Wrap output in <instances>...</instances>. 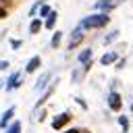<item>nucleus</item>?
Listing matches in <instances>:
<instances>
[{"label":"nucleus","instance_id":"nucleus-1","mask_svg":"<svg viewBox=\"0 0 133 133\" xmlns=\"http://www.w3.org/2000/svg\"><path fill=\"white\" fill-rule=\"evenodd\" d=\"M110 23V17H108V12H102V10H98V12H91V15H87L81 23H79V27L81 29H102V27H106Z\"/></svg>","mask_w":133,"mask_h":133},{"label":"nucleus","instance_id":"nucleus-2","mask_svg":"<svg viewBox=\"0 0 133 133\" xmlns=\"http://www.w3.org/2000/svg\"><path fill=\"white\" fill-rule=\"evenodd\" d=\"M106 102H108V108L112 112H121V108H123V96L118 91H110L108 98H106Z\"/></svg>","mask_w":133,"mask_h":133},{"label":"nucleus","instance_id":"nucleus-3","mask_svg":"<svg viewBox=\"0 0 133 133\" xmlns=\"http://www.w3.org/2000/svg\"><path fill=\"white\" fill-rule=\"evenodd\" d=\"M69 123H71V112H60V114H56V116L52 118V129L60 131V129L66 127Z\"/></svg>","mask_w":133,"mask_h":133},{"label":"nucleus","instance_id":"nucleus-4","mask_svg":"<svg viewBox=\"0 0 133 133\" xmlns=\"http://www.w3.org/2000/svg\"><path fill=\"white\" fill-rule=\"evenodd\" d=\"M81 42H83V29L77 25V27L73 29V33H71V39H69V48L73 50V48H77Z\"/></svg>","mask_w":133,"mask_h":133},{"label":"nucleus","instance_id":"nucleus-5","mask_svg":"<svg viewBox=\"0 0 133 133\" xmlns=\"http://www.w3.org/2000/svg\"><path fill=\"white\" fill-rule=\"evenodd\" d=\"M19 77H21V73H19V71H15V73H12V75L6 79V91H10V89H17V87L23 83V81H19Z\"/></svg>","mask_w":133,"mask_h":133},{"label":"nucleus","instance_id":"nucleus-6","mask_svg":"<svg viewBox=\"0 0 133 133\" xmlns=\"http://www.w3.org/2000/svg\"><path fill=\"white\" fill-rule=\"evenodd\" d=\"M39 66H42V58H39V56H31V58L27 60L25 73H35V71H37Z\"/></svg>","mask_w":133,"mask_h":133},{"label":"nucleus","instance_id":"nucleus-7","mask_svg":"<svg viewBox=\"0 0 133 133\" xmlns=\"http://www.w3.org/2000/svg\"><path fill=\"white\" fill-rule=\"evenodd\" d=\"M39 31H42V19L39 17H31V21H29V33L37 35Z\"/></svg>","mask_w":133,"mask_h":133},{"label":"nucleus","instance_id":"nucleus-8","mask_svg":"<svg viewBox=\"0 0 133 133\" xmlns=\"http://www.w3.org/2000/svg\"><path fill=\"white\" fill-rule=\"evenodd\" d=\"M56 19H58V12H56V10H52V12L46 17V21H42V27H46V29H54Z\"/></svg>","mask_w":133,"mask_h":133},{"label":"nucleus","instance_id":"nucleus-9","mask_svg":"<svg viewBox=\"0 0 133 133\" xmlns=\"http://www.w3.org/2000/svg\"><path fill=\"white\" fill-rule=\"evenodd\" d=\"M116 58H118V54H116V52H106V54L100 58V64H102V66H108V64L116 62Z\"/></svg>","mask_w":133,"mask_h":133},{"label":"nucleus","instance_id":"nucleus-10","mask_svg":"<svg viewBox=\"0 0 133 133\" xmlns=\"http://www.w3.org/2000/svg\"><path fill=\"white\" fill-rule=\"evenodd\" d=\"M12 114H15V106H10V108H8V110L2 114V118H0V129H4V127H6V125L12 121Z\"/></svg>","mask_w":133,"mask_h":133},{"label":"nucleus","instance_id":"nucleus-11","mask_svg":"<svg viewBox=\"0 0 133 133\" xmlns=\"http://www.w3.org/2000/svg\"><path fill=\"white\" fill-rule=\"evenodd\" d=\"M77 60L83 64V62H87V60H91V48H85V50H81L79 52V56H77Z\"/></svg>","mask_w":133,"mask_h":133},{"label":"nucleus","instance_id":"nucleus-12","mask_svg":"<svg viewBox=\"0 0 133 133\" xmlns=\"http://www.w3.org/2000/svg\"><path fill=\"white\" fill-rule=\"evenodd\" d=\"M118 35H121V31H118V29H112L110 33H106V37H104V46H108V44H112V42H114V39H116Z\"/></svg>","mask_w":133,"mask_h":133},{"label":"nucleus","instance_id":"nucleus-13","mask_svg":"<svg viewBox=\"0 0 133 133\" xmlns=\"http://www.w3.org/2000/svg\"><path fill=\"white\" fill-rule=\"evenodd\" d=\"M48 79H50V73H44V75H42V79H37V83H35V91L44 89V87L48 85Z\"/></svg>","mask_w":133,"mask_h":133},{"label":"nucleus","instance_id":"nucleus-14","mask_svg":"<svg viewBox=\"0 0 133 133\" xmlns=\"http://www.w3.org/2000/svg\"><path fill=\"white\" fill-rule=\"evenodd\" d=\"M60 42H62V31H54V35H52V39H50V46H52V48H58Z\"/></svg>","mask_w":133,"mask_h":133},{"label":"nucleus","instance_id":"nucleus-15","mask_svg":"<svg viewBox=\"0 0 133 133\" xmlns=\"http://www.w3.org/2000/svg\"><path fill=\"white\" fill-rule=\"evenodd\" d=\"M4 129H6L4 133H21V123H19V121H12V123H10L8 127H4Z\"/></svg>","mask_w":133,"mask_h":133},{"label":"nucleus","instance_id":"nucleus-16","mask_svg":"<svg viewBox=\"0 0 133 133\" xmlns=\"http://www.w3.org/2000/svg\"><path fill=\"white\" fill-rule=\"evenodd\" d=\"M37 10H39V19H46V17H48V15H50V12H52V6H50V4H46V2H44V4H42V6H39V8H37Z\"/></svg>","mask_w":133,"mask_h":133},{"label":"nucleus","instance_id":"nucleus-17","mask_svg":"<svg viewBox=\"0 0 133 133\" xmlns=\"http://www.w3.org/2000/svg\"><path fill=\"white\" fill-rule=\"evenodd\" d=\"M52 91H54V85H50V87L46 89V94H44V96H42V98L37 100V104H35V108H39V104H44V102H46V100L50 98V94H52Z\"/></svg>","mask_w":133,"mask_h":133},{"label":"nucleus","instance_id":"nucleus-18","mask_svg":"<svg viewBox=\"0 0 133 133\" xmlns=\"http://www.w3.org/2000/svg\"><path fill=\"white\" fill-rule=\"evenodd\" d=\"M118 125L123 127V131H129V118H127V116L121 114V116H118Z\"/></svg>","mask_w":133,"mask_h":133},{"label":"nucleus","instance_id":"nucleus-19","mask_svg":"<svg viewBox=\"0 0 133 133\" xmlns=\"http://www.w3.org/2000/svg\"><path fill=\"white\" fill-rule=\"evenodd\" d=\"M44 2H46V0H37V2H35L33 6H31V10H29V17H35V15H37V8H39V6L44 4Z\"/></svg>","mask_w":133,"mask_h":133},{"label":"nucleus","instance_id":"nucleus-20","mask_svg":"<svg viewBox=\"0 0 133 133\" xmlns=\"http://www.w3.org/2000/svg\"><path fill=\"white\" fill-rule=\"evenodd\" d=\"M21 46H23V39H10V48L12 50H19Z\"/></svg>","mask_w":133,"mask_h":133},{"label":"nucleus","instance_id":"nucleus-21","mask_svg":"<svg viewBox=\"0 0 133 133\" xmlns=\"http://www.w3.org/2000/svg\"><path fill=\"white\" fill-rule=\"evenodd\" d=\"M6 17H8V10H6V8L0 4V19H6Z\"/></svg>","mask_w":133,"mask_h":133},{"label":"nucleus","instance_id":"nucleus-22","mask_svg":"<svg viewBox=\"0 0 133 133\" xmlns=\"http://www.w3.org/2000/svg\"><path fill=\"white\" fill-rule=\"evenodd\" d=\"M116 69H123L125 66V58H116V64H114Z\"/></svg>","mask_w":133,"mask_h":133},{"label":"nucleus","instance_id":"nucleus-23","mask_svg":"<svg viewBox=\"0 0 133 133\" xmlns=\"http://www.w3.org/2000/svg\"><path fill=\"white\" fill-rule=\"evenodd\" d=\"M8 64H10L8 60H0V71H4V69H8Z\"/></svg>","mask_w":133,"mask_h":133},{"label":"nucleus","instance_id":"nucleus-24","mask_svg":"<svg viewBox=\"0 0 133 133\" xmlns=\"http://www.w3.org/2000/svg\"><path fill=\"white\" fill-rule=\"evenodd\" d=\"M64 133H79V129H69V131H64Z\"/></svg>","mask_w":133,"mask_h":133},{"label":"nucleus","instance_id":"nucleus-25","mask_svg":"<svg viewBox=\"0 0 133 133\" xmlns=\"http://www.w3.org/2000/svg\"><path fill=\"white\" fill-rule=\"evenodd\" d=\"M79 133H89V131H85V129H79Z\"/></svg>","mask_w":133,"mask_h":133},{"label":"nucleus","instance_id":"nucleus-26","mask_svg":"<svg viewBox=\"0 0 133 133\" xmlns=\"http://www.w3.org/2000/svg\"><path fill=\"white\" fill-rule=\"evenodd\" d=\"M131 112H133V102H131Z\"/></svg>","mask_w":133,"mask_h":133},{"label":"nucleus","instance_id":"nucleus-27","mask_svg":"<svg viewBox=\"0 0 133 133\" xmlns=\"http://www.w3.org/2000/svg\"><path fill=\"white\" fill-rule=\"evenodd\" d=\"M116 2H118V4H121V2H125V0H116Z\"/></svg>","mask_w":133,"mask_h":133}]
</instances>
